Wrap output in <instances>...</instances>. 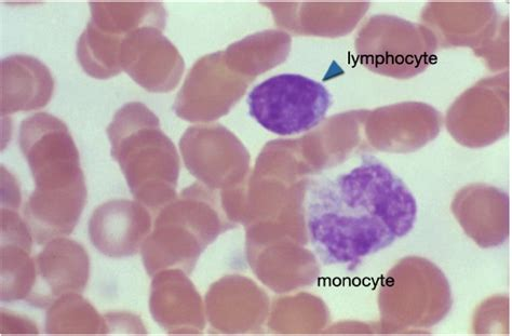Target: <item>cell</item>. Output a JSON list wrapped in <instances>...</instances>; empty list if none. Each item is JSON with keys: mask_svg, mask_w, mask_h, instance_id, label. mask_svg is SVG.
I'll return each instance as SVG.
<instances>
[{"mask_svg": "<svg viewBox=\"0 0 512 336\" xmlns=\"http://www.w3.org/2000/svg\"><path fill=\"white\" fill-rule=\"evenodd\" d=\"M2 327H6V331H4L3 333L5 332H26V333H30V332H35L37 333V329L35 328V326L32 324L31 321L28 322V324H25V321L23 318H20V317H16L15 315H12V316H8V314L6 313V315L3 313V316H2Z\"/></svg>", "mask_w": 512, "mask_h": 336, "instance_id": "9c48e42d", "label": "cell"}, {"mask_svg": "<svg viewBox=\"0 0 512 336\" xmlns=\"http://www.w3.org/2000/svg\"><path fill=\"white\" fill-rule=\"evenodd\" d=\"M249 114L279 137L298 136L326 119L333 98L325 85L300 74H279L256 85L248 96Z\"/></svg>", "mask_w": 512, "mask_h": 336, "instance_id": "3957f363", "label": "cell"}, {"mask_svg": "<svg viewBox=\"0 0 512 336\" xmlns=\"http://www.w3.org/2000/svg\"><path fill=\"white\" fill-rule=\"evenodd\" d=\"M109 324L79 293L62 295L50 305L46 332L49 334H106Z\"/></svg>", "mask_w": 512, "mask_h": 336, "instance_id": "ba28073f", "label": "cell"}, {"mask_svg": "<svg viewBox=\"0 0 512 336\" xmlns=\"http://www.w3.org/2000/svg\"><path fill=\"white\" fill-rule=\"evenodd\" d=\"M35 191L25 205L26 223L38 245L69 236L87 204V187L71 132L59 118L38 113L20 128Z\"/></svg>", "mask_w": 512, "mask_h": 336, "instance_id": "7a4b0ae2", "label": "cell"}, {"mask_svg": "<svg viewBox=\"0 0 512 336\" xmlns=\"http://www.w3.org/2000/svg\"><path fill=\"white\" fill-rule=\"evenodd\" d=\"M35 284L29 304L45 308L66 293L83 292L88 284L90 262L87 251L76 241L52 239L34 259Z\"/></svg>", "mask_w": 512, "mask_h": 336, "instance_id": "277c9868", "label": "cell"}, {"mask_svg": "<svg viewBox=\"0 0 512 336\" xmlns=\"http://www.w3.org/2000/svg\"><path fill=\"white\" fill-rule=\"evenodd\" d=\"M416 220L410 188L373 155L322 174L308 187V236L325 266L353 270L409 235Z\"/></svg>", "mask_w": 512, "mask_h": 336, "instance_id": "6da1fadb", "label": "cell"}, {"mask_svg": "<svg viewBox=\"0 0 512 336\" xmlns=\"http://www.w3.org/2000/svg\"><path fill=\"white\" fill-rule=\"evenodd\" d=\"M147 222L142 209L128 200H111L93 212L89 222L91 243L109 258L137 252Z\"/></svg>", "mask_w": 512, "mask_h": 336, "instance_id": "8992f818", "label": "cell"}, {"mask_svg": "<svg viewBox=\"0 0 512 336\" xmlns=\"http://www.w3.org/2000/svg\"><path fill=\"white\" fill-rule=\"evenodd\" d=\"M55 91L48 67L30 56L2 61V116L30 112L47 106Z\"/></svg>", "mask_w": 512, "mask_h": 336, "instance_id": "52a82bcc", "label": "cell"}, {"mask_svg": "<svg viewBox=\"0 0 512 336\" xmlns=\"http://www.w3.org/2000/svg\"><path fill=\"white\" fill-rule=\"evenodd\" d=\"M20 201H3L2 208V300H26L35 284L31 258L33 235L20 218Z\"/></svg>", "mask_w": 512, "mask_h": 336, "instance_id": "5b68a950", "label": "cell"}]
</instances>
